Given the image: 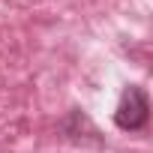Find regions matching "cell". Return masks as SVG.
<instances>
[{
	"mask_svg": "<svg viewBox=\"0 0 153 153\" xmlns=\"http://www.w3.org/2000/svg\"><path fill=\"white\" fill-rule=\"evenodd\" d=\"M147 111H150V105H147L144 90L141 87H126L123 96H120V105L114 111V123L120 129H129V132L132 129H141L147 123Z\"/></svg>",
	"mask_w": 153,
	"mask_h": 153,
	"instance_id": "1",
	"label": "cell"
}]
</instances>
